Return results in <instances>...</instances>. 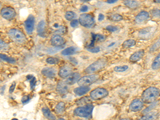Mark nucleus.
<instances>
[{"mask_svg": "<svg viewBox=\"0 0 160 120\" xmlns=\"http://www.w3.org/2000/svg\"><path fill=\"white\" fill-rule=\"evenodd\" d=\"M89 51L91 52H93V53H97V52H99L100 51V48L98 47H87Z\"/></svg>", "mask_w": 160, "mask_h": 120, "instance_id": "nucleus-37", "label": "nucleus"}, {"mask_svg": "<svg viewBox=\"0 0 160 120\" xmlns=\"http://www.w3.org/2000/svg\"><path fill=\"white\" fill-rule=\"evenodd\" d=\"M46 31V23L43 20H42L39 22V24L37 26V32L39 35H43Z\"/></svg>", "mask_w": 160, "mask_h": 120, "instance_id": "nucleus-24", "label": "nucleus"}, {"mask_svg": "<svg viewBox=\"0 0 160 120\" xmlns=\"http://www.w3.org/2000/svg\"><path fill=\"white\" fill-rule=\"evenodd\" d=\"M135 43H136V42L134 39H127V40L124 41L123 43V47L130 48L133 47V46H135Z\"/></svg>", "mask_w": 160, "mask_h": 120, "instance_id": "nucleus-27", "label": "nucleus"}, {"mask_svg": "<svg viewBox=\"0 0 160 120\" xmlns=\"http://www.w3.org/2000/svg\"><path fill=\"white\" fill-rule=\"evenodd\" d=\"M143 101L142 100V99H139V98H135V99H134L131 102V103L130 104L129 110H130V111L133 112L139 111L143 107Z\"/></svg>", "mask_w": 160, "mask_h": 120, "instance_id": "nucleus-10", "label": "nucleus"}, {"mask_svg": "<svg viewBox=\"0 0 160 120\" xmlns=\"http://www.w3.org/2000/svg\"><path fill=\"white\" fill-rule=\"evenodd\" d=\"M110 19L112 21H115V22H119V21H121L123 19V16L119 14H114L110 16Z\"/></svg>", "mask_w": 160, "mask_h": 120, "instance_id": "nucleus-32", "label": "nucleus"}, {"mask_svg": "<svg viewBox=\"0 0 160 120\" xmlns=\"http://www.w3.org/2000/svg\"><path fill=\"white\" fill-rule=\"evenodd\" d=\"M0 58H1L2 61L7 62V63H15V59H13V58H11V57H8L7 55H3V54L0 55Z\"/></svg>", "mask_w": 160, "mask_h": 120, "instance_id": "nucleus-28", "label": "nucleus"}, {"mask_svg": "<svg viewBox=\"0 0 160 120\" xmlns=\"http://www.w3.org/2000/svg\"><path fill=\"white\" fill-rule=\"evenodd\" d=\"M79 24V21H78V20L76 19H74L72 20L71 22V26L72 27H77L78 25Z\"/></svg>", "mask_w": 160, "mask_h": 120, "instance_id": "nucleus-38", "label": "nucleus"}, {"mask_svg": "<svg viewBox=\"0 0 160 120\" xmlns=\"http://www.w3.org/2000/svg\"><path fill=\"white\" fill-rule=\"evenodd\" d=\"M94 109V106L91 104H86L83 106H79L75 108L74 111V114L76 116L83 118H88L91 115V112Z\"/></svg>", "mask_w": 160, "mask_h": 120, "instance_id": "nucleus-2", "label": "nucleus"}, {"mask_svg": "<svg viewBox=\"0 0 160 120\" xmlns=\"http://www.w3.org/2000/svg\"><path fill=\"white\" fill-rule=\"evenodd\" d=\"M144 54H145L144 50H139L138 51H136L130 57V61L133 62V63L139 61L141 59H143V57L144 56Z\"/></svg>", "mask_w": 160, "mask_h": 120, "instance_id": "nucleus-18", "label": "nucleus"}, {"mask_svg": "<svg viewBox=\"0 0 160 120\" xmlns=\"http://www.w3.org/2000/svg\"><path fill=\"white\" fill-rule=\"evenodd\" d=\"M42 111H43V114L44 115L45 117L47 118V119L49 120H55L56 119V118L55 116L52 114V112L50 111V110L47 108V107H43V109H42Z\"/></svg>", "mask_w": 160, "mask_h": 120, "instance_id": "nucleus-23", "label": "nucleus"}, {"mask_svg": "<svg viewBox=\"0 0 160 120\" xmlns=\"http://www.w3.org/2000/svg\"><path fill=\"white\" fill-rule=\"evenodd\" d=\"M76 51H77V48L75 47H70L64 49L61 54L63 55H74Z\"/></svg>", "mask_w": 160, "mask_h": 120, "instance_id": "nucleus-25", "label": "nucleus"}, {"mask_svg": "<svg viewBox=\"0 0 160 120\" xmlns=\"http://www.w3.org/2000/svg\"><path fill=\"white\" fill-rule=\"evenodd\" d=\"M120 120H132V119H130V118H124V119H122Z\"/></svg>", "mask_w": 160, "mask_h": 120, "instance_id": "nucleus-48", "label": "nucleus"}, {"mask_svg": "<svg viewBox=\"0 0 160 120\" xmlns=\"http://www.w3.org/2000/svg\"><path fill=\"white\" fill-rule=\"evenodd\" d=\"M124 5L130 9H136L139 3L137 0H124Z\"/></svg>", "mask_w": 160, "mask_h": 120, "instance_id": "nucleus-21", "label": "nucleus"}, {"mask_svg": "<svg viewBox=\"0 0 160 120\" xmlns=\"http://www.w3.org/2000/svg\"><path fill=\"white\" fill-rule=\"evenodd\" d=\"M82 2H88V1H90V0H81Z\"/></svg>", "mask_w": 160, "mask_h": 120, "instance_id": "nucleus-50", "label": "nucleus"}, {"mask_svg": "<svg viewBox=\"0 0 160 120\" xmlns=\"http://www.w3.org/2000/svg\"><path fill=\"white\" fill-rule=\"evenodd\" d=\"M4 88H5V87H4V86H2V87H1V95H3V91H4Z\"/></svg>", "mask_w": 160, "mask_h": 120, "instance_id": "nucleus-47", "label": "nucleus"}, {"mask_svg": "<svg viewBox=\"0 0 160 120\" xmlns=\"http://www.w3.org/2000/svg\"><path fill=\"white\" fill-rule=\"evenodd\" d=\"M160 47V39H159V40H158L157 42H155V43H154V44L152 45V47H151V49H150V50H151V51H155V50H157L158 48L159 47Z\"/></svg>", "mask_w": 160, "mask_h": 120, "instance_id": "nucleus-34", "label": "nucleus"}, {"mask_svg": "<svg viewBox=\"0 0 160 120\" xmlns=\"http://www.w3.org/2000/svg\"><path fill=\"white\" fill-rule=\"evenodd\" d=\"M1 15L5 19L11 20L16 16V11H14V9H13L12 7L6 6L1 10Z\"/></svg>", "mask_w": 160, "mask_h": 120, "instance_id": "nucleus-8", "label": "nucleus"}, {"mask_svg": "<svg viewBox=\"0 0 160 120\" xmlns=\"http://www.w3.org/2000/svg\"><path fill=\"white\" fill-rule=\"evenodd\" d=\"M155 31V27H148L143 28L138 31V37L143 39H148L153 35Z\"/></svg>", "mask_w": 160, "mask_h": 120, "instance_id": "nucleus-9", "label": "nucleus"}, {"mask_svg": "<svg viewBox=\"0 0 160 120\" xmlns=\"http://www.w3.org/2000/svg\"><path fill=\"white\" fill-rule=\"evenodd\" d=\"M159 117V113L157 111H152L146 114L138 120H156Z\"/></svg>", "mask_w": 160, "mask_h": 120, "instance_id": "nucleus-20", "label": "nucleus"}, {"mask_svg": "<svg viewBox=\"0 0 160 120\" xmlns=\"http://www.w3.org/2000/svg\"><path fill=\"white\" fill-rule=\"evenodd\" d=\"M65 39L59 34H55L50 39V43L53 47H62L65 44Z\"/></svg>", "mask_w": 160, "mask_h": 120, "instance_id": "nucleus-11", "label": "nucleus"}, {"mask_svg": "<svg viewBox=\"0 0 160 120\" xmlns=\"http://www.w3.org/2000/svg\"><path fill=\"white\" fill-rule=\"evenodd\" d=\"M150 18V14L147 12V11H140L138 13L135 19V22L138 24H140V23H143V22H145L146 20L149 19Z\"/></svg>", "mask_w": 160, "mask_h": 120, "instance_id": "nucleus-13", "label": "nucleus"}, {"mask_svg": "<svg viewBox=\"0 0 160 120\" xmlns=\"http://www.w3.org/2000/svg\"><path fill=\"white\" fill-rule=\"evenodd\" d=\"M90 90H91V88L88 86H81V87L75 88L74 90V92L75 93V95H79V96H82V95H86Z\"/></svg>", "mask_w": 160, "mask_h": 120, "instance_id": "nucleus-19", "label": "nucleus"}, {"mask_svg": "<svg viewBox=\"0 0 160 120\" xmlns=\"http://www.w3.org/2000/svg\"><path fill=\"white\" fill-rule=\"evenodd\" d=\"M12 120H18V119H13Z\"/></svg>", "mask_w": 160, "mask_h": 120, "instance_id": "nucleus-52", "label": "nucleus"}, {"mask_svg": "<svg viewBox=\"0 0 160 120\" xmlns=\"http://www.w3.org/2000/svg\"><path fill=\"white\" fill-rule=\"evenodd\" d=\"M75 13L73 11H66V14H65V18L66 20H69V21H72V20L75 19Z\"/></svg>", "mask_w": 160, "mask_h": 120, "instance_id": "nucleus-29", "label": "nucleus"}, {"mask_svg": "<svg viewBox=\"0 0 160 120\" xmlns=\"http://www.w3.org/2000/svg\"><path fill=\"white\" fill-rule=\"evenodd\" d=\"M103 19H104V15L102 14H99V21H102V20H103Z\"/></svg>", "mask_w": 160, "mask_h": 120, "instance_id": "nucleus-46", "label": "nucleus"}, {"mask_svg": "<svg viewBox=\"0 0 160 120\" xmlns=\"http://www.w3.org/2000/svg\"><path fill=\"white\" fill-rule=\"evenodd\" d=\"M48 64L50 65H55L58 63V59H56V58H54V57H49V58H47V60H46Z\"/></svg>", "mask_w": 160, "mask_h": 120, "instance_id": "nucleus-31", "label": "nucleus"}, {"mask_svg": "<svg viewBox=\"0 0 160 120\" xmlns=\"http://www.w3.org/2000/svg\"><path fill=\"white\" fill-rule=\"evenodd\" d=\"M117 1H118V0H107V3H109V4H112V3H116Z\"/></svg>", "mask_w": 160, "mask_h": 120, "instance_id": "nucleus-45", "label": "nucleus"}, {"mask_svg": "<svg viewBox=\"0 0 160 120\" xmlns=\"http://www.w3.org/2000/svg\"><path fill=\"white\" fill-rule=\"evenodd\" d=\"M155 106H156V103H155L153 104V105H152L151 106H149V107H148V108H146V109L145 110V111H143V113H147V112L149 111L150 110H151L152 108H154V107H155Z\"/></svg>", "mask_w": 160, "mask_h": 120, "instance_id": "nucleus-43", "label": "nucleus"}, {"mask_svg": "<svg viewBox=\"0 0 160 120\" xmlns=\"http://www.w3.org/2000/svg\"><path fill=\"white\" fill-rule=\"evenodd\" d=\"M56 91L59 95H65L68 92V87L67 84L63 82H58L56 87Z\"/></svg>", "mask_w": 160, "mask_h": 120, "instance_id": "nucleus-16", "label": "nucleus"}, {"mask_svg": "<svg viewBox=\"0 0 160 120\" xmlns=\"http://www.w3.org/2000/svg\"><path fill=\"white\" fill-rule=\"evenodd\" d=\"M128 66H117L115 67L114 70H115L116 72H124L126 70H128Z\"/></svg>", "mask_w": 160, "mask_h": 120, "instance_id": "nucleus-30", "label": "nucleus"}, {"mask_svg": "<svg viewBox=\"0 0 160 120\" xmlns=\"http://www.w3.org/2000/svg\"><path fill=\"white\" fill-rule=\"evenodd\" d=\"M8 35L14 42L19 43V44H22L27 41L25 34L18 29H14V28L11 29L8 31Z\"/></svg>", "mask_w": 160, "mask_h": 120, "instance_id": "nucleus-3", "label": "nucleus"}, {"mask_svg": "<svg viewBox=\"0 0 160 120\" xmlns=\"http://www.w3.org/2000/svg\"><path fill=\"white\" fill-rule=\"evenodd\" d=\"M117 41H110L109 42L107 43V45L105 46L106 49H111V48H113L115 47L116 45H117Z\"/></svg>", "mask_w": 160, "mask_h": 120, "instance_id": "nucleus-33", "label": "nucleus"}, {"mask_svg": "<svg viewBox=\"0 0 160 120\" xmlns=\"http://www.w3.org/2000/svg\"><path fill=\"white\" fill-rule=\"evenodd\" d=\"M35 83H36V80H35V78H32V79L30 80V86H31V88H33L35 86Z\"/></svg>", "mask_w": 160, "mask_h": 120, "instance_id": "nucleus-42", "label": "nucleus"}, {"mask_svg": "<svg viewBox=\"0 0 160 120\" xmlns=\"http://www.w3.org/2000/svg\"><path fill=\"white\" fill-rule=\"evenodd\" d=\"M14 87H15V83H13L12 85L11 86V87H10V90H9V92L10 93H13V91H14Z\"/></svg>", "mask_w": 160, "mask_h": 120, "instance_id": "nucleus-44", "label": "nucleus"}, {"mask_svg": "<svg viewBox=\"0 0 160 120\" xmlns=\"http://www.w3.org/2000/svg\"><path fill=\"white\" fill-rule=\"evenodd\" d=\"M107 95V90H106L105 88H102V87H98V88H95L91 91L90 96L93 100H99V99L105 98Z\"/></svg>", "mask_w": 160, "mask_h": 120, "instance_id": "nucleus-6", "label": "nucleus"}, {"mask_svg": "<svg viewBox=\"0 0 160 120\" xmlns=\"http://www.w3.org/2000/svg\"><path fill=\"white\" fill-rule=\"evenodd\" d=\"M80 78H81V76H80L79 73H71V74L66 78L65 83H66L67 85H73V84H75V83H78Z\"/></svg>", "mask_w": 160, "mask_h": 120, "instance_id": "nucleus-14", "label": "nucleus"}, {"mask_svg": "<svg viewBox=\"0 0 160 120\" xmlns=\"http://www.w3.org/2000/svg\"><path fill=\"white\" fill-rule=\"evenodd\" d=\"M106 64H107V62L105 59H98L93 63H91L89 67H86L84 71L87 74H93L102 70V68L106 67Z\"/></svg>", "mask_w": 160, "mask_h": 120, "instance_id": "nucleus-4", "label": "nucleus"}, {"mask_svg": "<svg viewBox=\"0 0 160 120\" xmlns=\"http://www.w3.org/2000/svg\"><path fill=\"white\" fill-rule=\"evenodd\" d=\"M58 33L61 34H65L66 32V28L65 27H59L58 30Z\"/></svg>", "mask_w": 160, "mask_h": 120, "instance_id": "nucleus-39", "label": "nucleus"}, {"mask_svg": "<svg viewBox=\"0 0 160 120\" xmlns=\"http://www.w3.org/2000/svg\"><path fill=\"white\" fill-rule=\"evenodd\" d=\"M42 74L47 78H53L56 76V70L52 67H46L42 70Z\"/></svg>", "mask_w": 160, "mask_h": 120, "instance_id": "nucleus-17", "label": "nucleus"}, {"mask_svg": "<svg viewBox=\"0 0 160 120\" xmlns=\"http://www.w3.org/2000/svg\"><path fill=\"white\" fill-rule=\"evenodd\" d=\"M35 19L33 15H30L25 21V29L28 34H31L33 32L35 28Z\"/></svg>", "mask_w": 160, "mask_h": 120, "instance_id": "nucleus-12", "label": "nucleus"}, {"mask_svg": "<svg viewBox=\"0 0 160 120\" xmlns=\"http://www.w3.org/2000/svg\"><path fill=\"white\" fill-rule=\"evenodd\" d=\"M160 96V90L157 87H151L146 88L142 94V100L144 103H151Z\"/></svg>", "mask_w": 160, "mask_h": 120, "instance_id": "nucleus-1", "label": "nucleus"}, {"mask_svg": "<svg viewBox=\"0 0 160 120\" xmlns=\"http://www.w3.org/2000/svg\"><path fill=\"white\" fill-rule=\"evenodd\" d=\"M57 120H65L64 119H62V118H59V119H58Z\"/></svg>", "mask_w": 160, "mask_h": 120, "instance_id": "nucleus-51", "label": "nucleus"}, {"mask_svg": "<svg viewBox=\"0 0 160 120\" xmlns=\"http://www.w3.org/2000/svg\"><path fill=\"white\" fill-rule=\"evenodd\" d=\"M106 29L108 31H110V32H114V31H116L119 30V27H116V26H107Z\"/></svg>", "mask_w": 160, "mask_h": 120, "instance_id": "nucleus-36", "label": "nucleus"}, {"mask_svg": "<svg viewBox=\"0 0 160 120\" xmlns=\"http://www.w3.org/2000/svg\"><path fill=\"white\" fill-rule=\"evenodd\" d=\"M151 68L153 70H158L160 68V53L154 59L151 64Z\"/></svg>", "mask_w": 160, "mask_h": 120, "instance_id": "nucleus-26", "label": "nucleus"}, {"mask_svg": "<svg viewBox=\"0 0 160 120\" xmlns=\"http://www.w3.org/2000/svg\"><path fill=\"white\" fill-rule=\"evenodd\" d=\"M79 23L86 28H91L94 25V18L91 14H83L79 17Z\"/></svg>", "mask_w": 160, "mask_h": 120, "instance_id": "nucleus-5", "label": "nucleus"}, {"mask_svg": "<svg viewBox=\"0 0 160 120\" xmlns=\"http://www.w3.org/2000/svg\"><path fill=\"white\" fill-rule=\"evenodd\" d=\"M65 109H66V106H65V103L63 102H60L58 103L56 106H55V113L58 114V115H63L64 112H65Z\"/></svg>", "mask_w": 160, "mask_h": 120, "instance_id": "nucleus-22", "label": "nucleus"}, {"mask_svg": "<svg viewBox=\"0 0 160 120\" xmlns=\"http://www.w3.org/2000/svg\"><path fill=\"white\" fill-rule=\"evenodd\" d=\"M29 101H30V97H29V96H26V97H23V98H22V103H27Z\"/></svg>", "mask_w": 160, "mask_h": 120, "instance_id": "nucleus-41", "label": "nucleus"}, {"mask_svg": "<svg viewBox=\"0 0 160 120\" xmlns=\"http://www.w3.org/2000/svg\"><path fill=\"white\" fill-rule=\"evenodd\" d=\"M154 2L156 3H160V0H154Z\"/></svg>", "mask_w": 160, "mask_h": 120, "instance_id": "nucleus-49", "label": "nucleus"}, {"mask_svg": "<svg viewBox=\"0 0 160 120\" xmlns=\"http://www.w3.org/2000/svg\"><path fill=\"white\" fill-rule=\"evenodd\" d=\"M98 79H99V76L93 74V75H89L81 77L78 82V83L79 86H89V85L95 83Z\"/></svg>", "mask_w": 160, "mask_h": 120, "instance_id": "nucleus-7", "label": "nucleus"}, {"mask_svg": "<svg viewBox=\"0 0 160 120\" xmlns=\"http://www.w3.org/2000/svg\"><path fill=\"white\" fill-rule=\"evenodd\" d=\"M151 14L153 17H158V18H160V11L159 9H154V10H152L151 12Z\"/></svg>", "mask_w": 160, "mask_h": 120, "instance_id": "nucleus-35", "label": "nucleus"}, {"mask_svg": "<svg viewBox=\"0 0 160 120\" xmlns=\"http://www.w3.org/2000/svg\"><path fill=\"white\" fill-rule=\"evenodd\" d=\"M88 11V6L83 5L80 7V11L81 12H86V11Z\"/></svg>", "mask_w": 160, "mask_h": 120, "instance_id": "nucleus-40", "label": "nucleus"}, {"mask_svg": "<svg viewBox=\"0 0 160 120\" xmlns=\"http://www.w3.org/2000/svg\"><path fill=\"white\" fill-rule=\"evenodd\" d=\"M72 73V68L70 66H63L61 67L60 70L58 71V75L60 76L61 78H67L68 76Z\"/></svg>", "mask_w": 160, "mask_h": 120, "instance_id": "nucleus-15", "label": "nucleus"}]
</instances>
